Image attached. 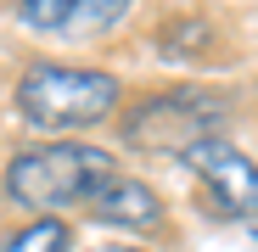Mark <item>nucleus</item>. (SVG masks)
Listing matches in <instances>:
<instances>
[{
  "instance_id": "obj_7",
  "label": "nucleus",
  "mask_w": 258,
  "mask_h": 252,
  "mask_svg": "<svg viewBox=\"0 0 258 252\" xmlns=\"http://www.w3.org/2000/svg\"><path fill=\"white\" fill-rule=\"evenodd\" d=\"M84 6V0H23V23L28 28H39V34H68V23H73V12Z\"/></svg>"
},
{
  "instance_id": "obj_9",
  "label": "nucleus",
  "mask_w": 258,
  "mask_h": 252,
  "mask_svg": "<svg viewBox=\"0 0 258 252\" xmlns=\"http://www.w3.org/2000/svg\"><path fill=\"white\" fill-rule=\"evenodd\" d=\"M101 252H141V246H101Z\"/></svg>"
},
{
  "instance_id": "obj_2",
  "label": "nucleus",
  "mask_w": 258,
  "mask_h": 252,
  "mask_svg": "<svg viewBox=\"0 0 258 252\" xmlns=\"http://www.w3.org/2000/svg\"><path fill=\"white\" fill-rule=\"evenodd\" d=\"M123 96V84L96 67H62V62H34L17 84V107L34 129H90L101 123Z\"/></svg>"
},
{
  "instance_id": "obj_6",
  "label": "nucleus",
  "mask_w": 258,
  "mask_h": 252,
  "mask_svg": "<svg viewBox=\"0 0 258 252\" xmlns=\"http://www.w3.org/2000/svg\"><path fill=\"white\" fill-rule=\"evenodd\" d=\"M68 224L62 219H34L28 230H17L12 241H0V252H68Z\"/></svg>"
},
{
  "instance_id": "obj_8",
  "label": "nucleus",
  "mask_w": 258,
  "mask_h": 252,
  "mask_svg": "<svg viewBox=\"0 0 258 252\" xmlns=\"http://www.w3.org/2000/svg\"><path fill=\"white\" fill-rule=\"evenodd\" d=\"M129 6V0H84V6L73 12L68 34H96V28H112V17Z\"/></svg>"
},
{
  "instance_id": "obj_5",
  "label": "nucleus",
  "mask_w": 258,
  "mask_h": 252,
  "mask_svg": "<svg viewBox=\"0 0 258 252\" xmlns=\"http://www.w3.org/2000/svg\"><path fill=\"white\" fill-rule=\"evenodd\" d=\"M90 213L101 219V224H129V230H152V224H163V202H157V191L152 185H141V180H123V174H112L96 196H90Z\"/></svg>"
},
{
  "instance_id": "obj_4",
  "label": "nucleus",
  "mask_w": 258,
  "mask_h": 252,
  "mask_svg": "<svg viewBox=\"0 0 258 252\" xmlns=\"http://www.w3.org/2000/svg\"><path fill=\"white\" fill-rule=\"evenodd\" d=\"M197 174L213 185V196H219L230 213H241L247 224H252V202H258V174H252V157L247 151H236L230 140H197V146H185L180 151Z\"/></svg>"
},
{
  "instance_id": "obj_1",
  "label": "nucleus",
  "mask_w": 258,
  "mask_h": 252,
  "mask_svg": "<svg viewBox=\"0 0 258 252\" xmlns=\"http://www.w3.org/2000/svg\"><path fill=\"white\" fill-rule=\"evenodd\" d=\"M118 174L112 157L101 146H84V140H51V146H28L12 157L6 168V191L23 207H68V202H90L107 180Z\"/></svg>"
},
{
  "instance_id": "obj_3",
  "label": "nucleus",
  "mask_w": 258,
  "mask_h": 252,
  "mask_svg": "<svg viewBox=\"0 0 258 252\" xmlns=\"http://www.w3.org/2000/svg\"><path fill=\"white\" fill-rule=\"evenodd\" d=\"M219 123H225V96L163 90V96H146L135 112L123 118V140L146 146V151H174L180 157L197 140H219Z\"/></svg>"
}]
</instances>
